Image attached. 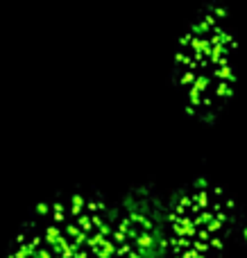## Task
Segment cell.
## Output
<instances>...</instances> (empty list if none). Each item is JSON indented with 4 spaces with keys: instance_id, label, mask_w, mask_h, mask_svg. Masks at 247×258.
<instances>
[{
    "instance_id": "277c9868",
    "label": "cell",
    "mask_w": 247,
    "mask_h": 258,
    "mask_svg": "<svg viewBox=\"0 0 247 258\" xmlns=\"http://www.w3.org/2000/svg\"><path fill=\"white\" fill-rule=\"evenodd\" d=\"M243 251H245V258H247V227H245V233H243Z\"/></svg>"
},
{
    "instance_id": "6da1fadb",
    "label": "cell",
    "mask_w": 247,
    "mask_h": 258,
    "mask_svg": "<svg viewBox=\"0 0 247 258\" xmlns=\"http://www.w3.org/2000/svg\"><path fill=\"white\" fill-rule=\"evenodd\" d=\"M107 211L100 197L82 192L41 202L23 220L5 258H73Z\"/></svg>"
},
{
    "instance_id": "7a4b0ae2",
    "label": "cell",
    "mask_w": 247,
    "mask_h": 258,
    "mask_svg": "<svg viewBox=\"0 0 247 258\" xmlns=\"http://www.w3.org/2000/svg\"><path fill=\"white\" fill-rule=\"evenodd\" d=\"M234 229V204L222 190H184L161 218V258H222Z\"/></svg>"
},
{
    "instance_id": "3957f363",
    "label": "cell",
    "mask_w": 247,
    "mask_h": 258,
    "mask_svg": "<svg viewBox=\"0 0 247 258\" xmlns=\"http://www.w3.org/2000/svg\"><path fill=\"white\" fill-rule=\"evenodd\" d=\"M73 258H161V218L145 206L109 209Z\"/></svg>"
}]
</instances>
